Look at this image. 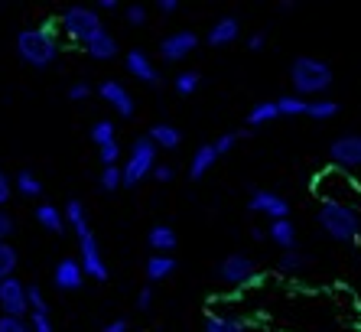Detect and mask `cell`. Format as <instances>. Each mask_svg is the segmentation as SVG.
I'll use <instances>...</instances> for the list:
<instances>
[{"label":"cell","instance_id":"obj_5","mask_svg":"<svg viewBox=\"0 0 361 332\" xmlns=\"http://www.w3.org/2000/svg\"><path fill=\"white\" fill-rule=\"evenodd\" d=\"M59 30H62V36H66V40L85 46V42L92 40L98 30H104V23H101V13L94 7L72 4V7H66L59 13Z\"/></svg>","mask_w":361,"mask_h":332},{"label":"cell","instance_id":"obj_23","mask_svg":"<svg viewBox=\"0 0 361 332\" xmlns=\"http://www.w3.org/2000/svg\"><path fill=\"white\" fill-rule=\"evenodd\" d=\"M33 215H36V222H39V228H46L49 235H66V218H62L59 206H52V202H39Z\"/></svg>","mask_w":361,"mask_h":332},{"label":"cell","instance_id":"obj_36","mask_svg":"<svg viewBox=\"0 0 361 332\" xmlns=\"http://www.w3.org/2000/svg\"><path fill=\"white\" fill-rule=\"evenodd\" d=\"M124 20L130 26H147V20H150V10L143 7V4H130V7H124Z\"/></svg>","mask_w":361,"mask_h":332},{"label":"cell","instance_id":"obj_30","mask_svg":"<svg viewBox=\"0 0 361 332\" xmlns=\"http://www.w3.org/2000/svg\"><path fill=\"white\" fill-rule=\"evenodd\" d=\"M17 267H20V251L10 241H0V280L17 277Z\"/></svg>","mask_w":361,"mask_h":332},{"label":"cell","instance_id":"obj_37","mask_svg":"<svg viewBox=\"0 0 361 332\" xmlns=\"http://www.w3.org/2000/svg\"><path fill=\"white\" fill-rule=\"evenodd\" d=\"M26 323H30V332H56L49 313H30L26 316Z\"/></svg>","mask_w":361,"mask_h":332},{"label":"cell","instance_id":"obj_34","mask_svg":"<svg viewBox=\"0 0 361 332\" xmlns=\"http://www.w3.org/2000/svg\"><path fill=\"white\" fill-rule=\"evenodd\" d=\"M26 307H30V313H49V303L42 297L39 283H26Z\"/></svg>","mask_w":361,"mask_h":332},{"label":"cell","instance_id":"obj_38","mask_svg":"<svg viewBox=\"0 0 361 332\" xmlns=\"http://www.w3.org/2000/svg\"><path fill=\"white\" fill-rule=\"evenodd\" d=\"M238 143H241L238 131H228V134H221V137H219L215 143H212V147H215V153H219V157H225V153H231V150H235Z\"/></svg>","mask_w":361,"mask_h":332},{"label":"cell","instance_id":"obj_24","mask_svg":"<svg viewBox=\"0 0 361 332\" xmlns=\"http://www.w3.org/2000/svg\"><path fill=\"white\" fill-rule=\"evenodd\" d=\"M62 218H66V228H72L75 235L92 228V225H88V208H85L82 199H68L66 208H62Z\"/></svg>","mask_w":361,"mask_h":332},{"label":"cell","instance_id":"obj_16","mask_svg":"<svg viewBox=\"0 0 361 332\" xmlns=\"http://www.w3.org/2000/svg\"><path fill=\"white\" fill-rule=\"evenodd\" d=\"M85 52L94 59V62H111V59L121 56V42L111 30H98L92 40L85 42Z\"/></svg>","mask_w":361,"mask_h":332},{"label":"cell","instance_id":"obj_13","mask_svg":"<svg viewBox=\"0 0 361 332\" xmlns=\"http://www.w3.org/2000/svg\"><path fill=\"white\" fill-rule=\"evenodd\" d=\"M124 69H127V75H134L140 85H160L163 82L160 69L153 66L150 52H143V49H127L124 52Z\"/></svg>","mask_w":361,"mask_h":332},{"label":"cell","instance_id":"obj_22","mask_svg":"<svg viewBox=\"0 0 361 332\" xmlns=\"http://www.w3.org/2000/svg\"><path fill=\"white\" fill-rule=\"evenodd\" d=\"M202 332H251L241 316L231 313H209L202 319Z\"/></svg>","mask_w":361,"mask_h":332},{"label":"cell","instance_id":"obj_40","mask_svg":"<svg viewBox=\"0 0 361 332\" xmlns=\"http://www.w3.org/2000/svg\"><path fill=\"white\" fill-rule=\"evenodd\" d=\"M150 179H157L160 186L173 183V179H176V166H173V163H157V166H153V173H150Z\"/></svg>","mask_w":361,"mask_h":332},{"label":"cell","instance_id":"obj_18","mask_svg":"<svg viewBox=\"0 0 361 332\" xmlns=\"http://www.w3.org/2000/svg\"><path fill=\"white\" fill-rule=\"evenodd\" d=\"M219 153H215V147L212 143H199L195 147V153H192V160H189V179L192 183H202L205 176L215 170V163H219Z\"/></svg>","mask_w":361,"mask_h":332},{"label":"cell","instance_id":"obj_41","mask_svg":"<svg viewBox=\"0 0 361 332\" xmlns=\"http://www.w3.org/2000/svg\"><path fill=\"white\" fill-rule=\"evenodd\" d=\"M13 232H17V218L10 215L7 208H0V241H10Z\"/></svg>","mask_w":361,"mask_h":332},{"label":"cell","instance_id":"obj_35","mask_svg":"<svg viewBox=\"0 0 361 332\" xmlns=\"http://www.w3.org/2000/svg\"><path fill=\"white\" fill-rule=\"evenodd\" d=\"M121 143L114 141V143H104V147H98V160H101V166H121Z\"/></svg>","mask_w":361,"mask_h":332},{"label":"cell","instance_id":"obj_1","mask_svg":"<svg viewBox=\"0 0 361 332\" xmlns=\"http://www.w3.org/2000/svg\"><path fill=\"white\" fill-rule=\"evenodd\" d=\"M13 49H17V59L30 69H49L56 66V59L62 52L59 33H56V23H39V26H26L20 30L17 40H13Z\"/></svg>","mask_w":361,"mask_h":332},{"label":"cell","instance_id":"obj_12","mask_svg":"<svg viewBox=\"0 0 361 332\" xmlns=\"http://www.w3.org/2000/svg\"><path fill=\"white\" fill-rule=\"evenodd\" d=\"M0 316H17V319L30 316V307H26V283L20 280V277L0 280Z\"/></svg>","mask_w":361,"mask_h":332},{"label":"cell","instance_id":"obj_2","mask_svg":"<svg viewBox=\"0 0 361 332\" xmlns=\"http://www.w3.org/2000/svg\"><path fill=\"white\" fill-rule=\"evenodd\" d=\"M290 82H293L290 95H296V98H326V92L336 82V69L319 56H296L290 62Z\"/></svg>","mask_w":361,"mask_h":332},{"label":"cell","instance_id":"obj_47","mask_svg":"<svg viewBox=\"0 0 361 332\" xmlns=\"http://www.w3.org/2000/svg\"><path fill=\"white\" fill-rule=\"evenodd\" d=\"M157 10H160L163 17H169V13H176L179 10V0H157Z\"/></svg>","mask_w":361,"mask_h":332},{"label":"cell","instance_id":"obj_14","mask_svg":"<svg viewBox=\"0 0 361 332\" xmlns=\"http://www.w3.org/2000/svg\"><path fill=\"white\" fill-rule=\"evenodd\" d=\"M238 40H241V20H238L235 13H228V17H219L209 26V33H205L202 42L212 46V49H228V46Z\"/></svg>","mask_w":361,"mask_h":332},{"label":"cell","instance_id":"obj_19","mask_svg":"<svg viewBox=\"0 0 361 332\" xmlns=\"http://www.w3.org/2000/svg\"><path fill=\"white\" fill-rule=\"evenodd\" d=\"M143 137L157 150H179V143H183V131H179L176 124H169V121H157Z\"/></svg>","mask_w":361,"mask_h":332},{"label":"cell","instance_id":"obj_11","mask_svg":"<svg viewBox=\"0 0 361 332\" xmlns=\"http://www.w3.org/2000/svg\"><path fill=\"white\" fill-rule=\"evenodd\" d=\"M251 196H247V212H254V215H264V218H290V199L286 196H280V192L274 189H257V186H251Z\"/></svg>","mask_w":361,"mask_h":332},{"label":"cell","instance_id":"obj_44","mask_svg":"<svg viewBox=\"0 0 361 332\" xmlns=\"http://www.w3.org/2000/svg\"><path fill=\"white\" fill-rule=\"evenodd\" d=\"M244 46H247L251 52H261L264 46H267V33H264V30H254V33L244 40Z\"/></svg>","mask_w":361,"mask_h":332},{"label":"cell","instance_id":"obj_33","mask_svg":"<svg viewBox=\"0 0 361 332\" xmlns=\"http://www.w3.org/2000/svg\"><path fill=\"white\" fill-rule=\"evenodd\" d=\"M98 186H101V192H118V189H124V183H121V166H101Z\"/></svg>","mask_w":361,"mask_h":332},{"label":"cell","instance_id":"obj_21","mask_svg":"<svg viewBox=\"0 0 361 332\" xmlns=\"http://www.w3.org/2000/svg\"><path fill=\"white\" fill-rule=\"evenodd\" d=\"M176 267L179 264L173 254H150L147 264H143V274H147L150 283H160V280H169V277L176 274Z\"/></svg>","mask_w":361,"mask_h":332},{"label":"cell","instance_id":"obj_15","mask_svg":"<svg viewBox=\"0 0 361 332\" xmlns=\"http://www.w3.org/2000/svg\"><path fill=\"white\" fill-rule=\"evenodd\" d=\"M52 283L59 293H78L85 287V274H82V264L75 258H62L52 271Z\"/></svg>","mask_w":361,"mask_h":332},{"label":"cell","instance_id":"obj_27","mask_svg":"<svg viewBox=\"0 0 361 332\" xmlns=\"http://www.w3.org/2000/svg\"><path fill=\"white\" fill-rule=\"evenodd\" d=\"M199 88H202V72H195V69H183V72H176V78H173V92L183 95V98L195 95Z\"/></svg>","mask_w":361,"mask_h":332},{"label":"cell","instance_id":"obj_25","mask_svg":"<svg viewBox=\"0 0 361 332\" xmlns=\"http://www.w3.org/2000/svg\"><path fill=\"white\" fill-rule=\"evenodd\" d=\"M13 192H17L20 199H39L42 196V179L33 173V170H20L13 176Z\"/></svg>","mask_w":361,"mask_h":332},{"label":"cell","instance_id":"obj_29","mask_svg":"<svg viewBox=\"0 0 361 332\" xmlns=\"http://www.w3.org/2000/svg\"><path fill=\"white\" fill-rule=\"evenodd\" d=\"M274 105H277L280 117H306V108H310V101L296 98V95H280V98H274Z\"/></svg>","mask_w":361,"mask_h":332},{"label":"cell","instance_id":"obj_4","mask_svg":"<svg viewBox=\"0 0 361 332\" xmlns=\"http://www.w3.org/2000/svg\"><path fill=\"white\" fill-rule=\"evenodd\" d=\"M157 153H160V150L153 147L147 137H137V141L130 143L127 160H124V166H121V183H124V189H137L143 179H150L153 166L160 163Z\"/></svg>","mask_w":361,"mask_h":332},{"label":"cell","instance_id":"obj_46","mask_svg":"<svg viewBox=\"0 0 361 332\" xmlns=\"http://www.w3.org/2000/svg\"><path fill=\"white\" fill-rule=\"evenodd\" d=\"M101 332H130V319H127V316H118V319H111Z\"/></svg>","mask_w":361,"mask_h":332},{"label":"cell","instance_id":"obj_31","mask_svg":"<svg viewBox=\"0 0 361 332\" xmlns=\"http://www.w3.org/2000/svg\"><path fill=\"white\" fill-rule=\"evenodd\" d=\"M306 117H312V121H332V117H338V101L336 98H312L310 108H306Z\"/></svg>","mask_w":361,"mask_h":332},{"label":"cell","instance_id":"obj_26","mask_svg":"<svg viewBox=\"0 0 361 332\" xmlns=\"http://www.w3.org/2000/svg\"><path fill=\"white\" fill-rule=\"evenodd\" d=\"M270 121H280L274 98L257 101V105H254V108L247 111V131H254V127H264V124H270Z\"/></svg>","mask_w":361,"mask_h":332},{"label":"cell","instance_id":"obj_43","mask_svg":"<svg viewBox=\"0 0 361 332\" xmlns=\"http://www.w3.org/2000/svg\"><path fill=\"white\" fill-rule=\"evenodd\" d=\"M0 332H30V323L17 316H0Z\"/></svg>","mask_w":361,"mask_h":332},{"label":"cell","instance_id":"obj_10","mask_svg":"<svg viewBox=\"0 0 361 332\" xmlns=\"http://www.w3.org/2000/svg\"><path fill=\"white\" fill-rule=\"evenodd\" d=\"M199 46H202V36L195 30H176V33L160 40V59L169 62V66H176V62H185Z\"/></svg>","mask_w":361,"mask_h":332},{"label":"cell","instance_id":"obj_50","mask_svg":"<svg viewBox=\"0 0 361 332\" xmlns=\"http://www.w3.org/2000/svg\"><path fill=\"white\" fill-rule=\"evenodd\" d=\"M280 10H296V0H280Z\"/></svg>","mask_w":361,"mask_h":332},{"label":"cell","instance_id":"obj_17","mask_svg":"<svg viewBox=\"0 0 361 332\" xmlns=\"http://www.w3.org/2000/svg\"><path fill=\"white\" fill-rule=\"evenodd\" d=\"M264 235H267L270 244L280 248V251H296L300 248V232H296V225L290 222V218H274Z\"/></svg>","mask_w":361,"mask_h":332},{"label":"cell","instance_id":"obj_8","mask_svg":"<svg viewBox=\"0 0 361 332\" xmlns=\"http://www.w3.org/2000/svg\"><path fill=\"white\" fill-rule=\"evenodd\" d=\"M329 163L336 170H361V131L338 134L329 143Z\"/></svg>","mask_w":361,"mask_h":332},{"label":"cell","instance_id":"obj_42","mask_svg":"<svg viewBox=\"0 0 361 332\" xmlns=\"http://www.w3.org/2000/svg\"><path fill=\"white\" fill-rule=\"evenodd\" d=\"M10 199H13V176H7V170H0V208H7Z\"/></svg>","mask_w":361,"mask_h":332},{"label":"cell","instance_id":"obj_9","mask_svg":"<svg viewBox=\"0 0 361 332\" xmlns=\"http://www.w3.org/2000/svg\"><path fill=\"white\" fill-rule=\"evenodd\" d=\"M94 95H98L104 105H108L111 111L118 117H134L137 114V98L134 92L127 88L124 82H118V78H104V82L94 88Z\"/></svg>","mask_w":361,"mask_h":332},{"label":"cell","instance_id":"obj_7","mask_svg":"<svg viewBox=\"0 0 361 332\" xmlns=\"http://www.w3.org/2000/svg\"><path fill=\"white\" fill-rule=\"evenodd\" d=\"M75 261L82 264L85 280H88V277H92V280H98V283L108 280V264H104V254H101L98 238H94L92 228L78 235V258Z\"/></svg>","mask_w":361,"mask_h":332},{"label":"cell","instance_id":"obj_6","mask_svg":"<svg viewBox=\"0 0 361 332\" xmlns=\"http://www.w3.org/2000/svg\"><path fill=\"white\" fill-rule=\"evenodd\" d=\"M215 277H219L225 287H235V290H244V287H254L261 283V267L251 254H241V251H231L219 261L215 267Z\"/></svg>","mask_w":361,"mask_h":332},{"label":"cell","instance_id":"obj_28","mask_svg":"<svg viewBox=\"0 0 361 332\" xmlns=\"http://www.w3.org/2000/svg\"><path fill=\"white\" fill-rule=\"evenodd\" d=\"M88 137H92L94 147H104V143H114L118 141V124L111 121V117H101V121H94L92 131H88Z\"/></svg>","mask_w":361,"mask_h":332},{"label":"cell","instance_id":"obj_49","mask_svg":"<svg viewBox=\"0 0 361 332\" xmlns=\"http://www.w3.org/2000/svg\"><path fill=\"white\" fill-rule=\"evenodd\" d=\"M251 238H254V241H264L267 235H264V228H251Z\"/></svg>","mask_w":361,"mask_h":332},{"label":"cell","instance_id":"obj_45","mask_svg":"<svg viewBox=\"0 0 361 332\" xmlns=\"http://www.w3.org/2000/svg\"><path fill=\"white\" fill-rule=\"evenodd\" d=\"M150 307H153V287L147 283V287H140V293H137V309H140V313H150Z\"/></svg>","mask_w":361,"mask_h":332},{"label":"cell","instance_id":"obj_32","mask_svg":"<svg viewBox=\"0 0 361 332\" xmlns=\"http://www.w3.org/2000/svg\"><path fill=\"white\" fill-rule=\"evenodd\" d=\"M277 267H280V274H300V271H306V267H310V254H302L300 248H296V251H283V254H280V261H277Z\"/></svg>","mask_w":361,"mask_h":332},{"label":"cell","instance_id":"obj_20","mask_svg":"<svg viewBox=\"0 0 361 332\" xmlns=\"http://www.w3.org/2000/svg\"><path fill=\"white\" fill-rule=\"evenodd\" d=\"M147 248H153V254H173L179 248V235L173 225H153L147 232Z\"/></svg>","mask_w":361,"mask_h":332},{"label":"cell","instance_id":"obj_48","mask_svg":"<svg viewBox=\"0 0 361 332\" xmlns=\"http://www.w3.org/2000/svg\"><path fill=\"white\" fill-rule=\"evenodd\" d=\"M94 10H121V4L118 0H98V7Z\"/></svg>","mask_w":361,"mask_h":332},{"label":"cell","instance_id":"obj_3","mask_svg":"<svg viewBox=\"0 0 361 332\" xmlns=\"http://www.w3.org/2000/svg\"><path fill=\"white\" fill-rule=\"evenodd\" d=\"M319 232L336 244H355L361 238V212L352 202L342 199H322L319 212H316Z\"/></svg>","mask_w":361,"mask_h":332},{"label":"cell","instance_id":"obj_39","mask_svg":"<svg viewBox=\"0 0 361 332\" xmlns=\"http://www.w3.org/2000/svg\"><path fill=\"white\" fill-rule=\"evenodd\" d=\"M68 101H75V105H78V101H88V98H92V95H94V85L92 82H75V85H68Z\"/></svg>","mask_w":361,"mask_h":332}]
</instances>
